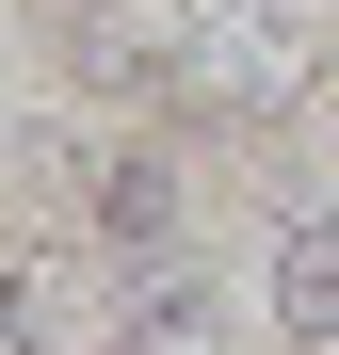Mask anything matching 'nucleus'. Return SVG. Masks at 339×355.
I'll use <instances>...</instances> for the list:
<instances>
[{"label": "nucleus", "mask_w": 339, "mask_h": 355, "mask_svg": "<svg viewBox=\"0 0 339 355\" xmlns=\"http://www.w3.org/2000/svg\"><path fill=\"white\" fill-rule=\"evenodd\" d=\"M323 65V17L307 0H194V49H178V97L210 130H259V113H291Z\"/></svg>", "instance_id": "obj_1"}, {"label": "nucleus", "mask_w": 339, "mask_h": 355, "mask_svg": "<svg viewBox=\"0 0 339 355\" xmlns=\"http://www.w3.org/2000/svg\"><path fill=\"white\" fill-rule=\"evenodd\" d=\"M81 210H97V243H113V259H146V275H178V226H194V194H178V146H113Z\"/></svg>", "instance_id": "obj_2"}, {"label": "nucleus", "mask_w": 339, "mask_h": 355, "mask_svg": "<svg viewBox=\"0 0 339 355\" xmlns=\"http://www.w3.org/2000/svg\"><path fill=\"white\" fill-rule=\"evenodd\" d=\"M259 307H275V339H291V355H339V210H291V226H275Z\"/></svg>", "instance_id": "obj_3"}, {"label": "nucleus", "mask_w": 339, "mask_h": 355, "mask_svg": "<svg viewBox=\"0 0 339 355\" xmlns=\"http://www.w3.org/2000/svg\"><path fill=\"white\" fill-rule=\"evenodd\" d=\"M130 355H226L210 291H194V275H146V307H130Z\"/></svg>", "instance_id": "obj_4"}]
</instances>
